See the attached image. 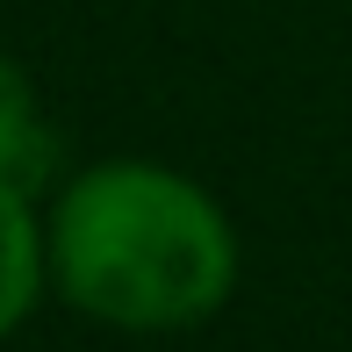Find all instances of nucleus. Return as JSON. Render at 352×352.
Instances as JSON below:
<instances>
[{"label": "nucleus", "instance_id": "nucleus-3", "mask_svg": "<svg viewBox=\"0 0 352 352\" xmlns=\"http://www.w3.org/2000/svg\"><path fill=\"white\" fill-rule=\"evenodd\" d=\"M51 166H58V144H51L43 108H36V87H29V72L14 65L8 51H0V180H14V187L36 195V187L51 180Z\"/></svg>", "mask_w": 352, "mask_h": 352}, {"label": "nucleus", "instance_id": "nucleus-1", "mask_svg": "<svg viewBox=\"0 0 352 352\" xmlns=\"http://www.w3.org/2000/svg\"><path fill=\"white\" fill-rule=\"evenodd\" d=\"M51 280L72 309L116 331H187L223 309L237 280V237L187 173L108 158L58 195Z\"/></svg>", "mask_w": 352, "mask_h": 352}, {"label": "nucleus", "instance_id": "nucleus-2", "mask_svg": "<svg viewBox=\"0 0 352 352\" xmlns=\"http://www.w3.org/2000/svg\"><path fill=\"white\" fill-rule=\"evenodd\" d=\"M51 274V237L36 230L29 187L0 180V338L22 331V316L36 309V287Z\"/></svg>", "mask_w": 352, "mask_h": 352}]
</instances>
